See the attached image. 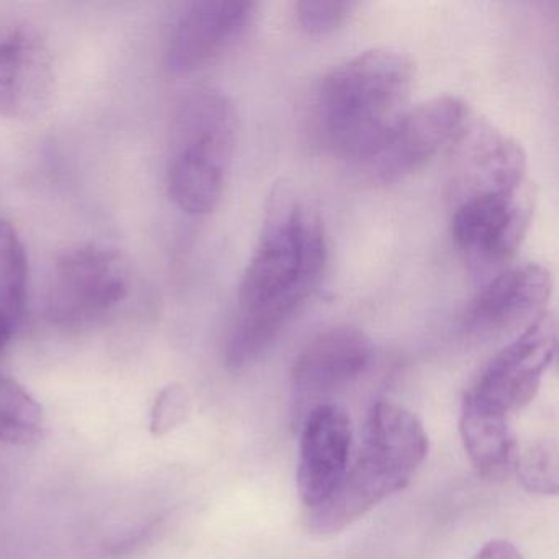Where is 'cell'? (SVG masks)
<instances>
[{
  "mask_svg": "<svg viewBox=\"0 0 559 559\" xmlns=\"http://www.w3.org/2000/svg\"><path fill=\"white\" fill-rule=\"evenodd\" d=\"M326 258L319 211L289 182H276L257 248L238 284V319L225 346L231 371L250 368L271 348L322 283Z\"/></svg>",
  "mask_w": 559,
  "mask_h": 559,
  "instance_id": "cell-1",
  "label": "cell"
},
{
  "mask_svg": "<svg viewBox=\"0 0 559 559\" xmlns=\"http://www.w3.org/2000/svg\"><path fill=\"white\" fill-rule=\"evenodd\" d=\"M414 64L402 51L374 48L325 74L312 100L317 139L329 152L366 162L408 110Z\"/></svg>",
  "mask_w": 559,
  "mask_h": 559,
  "instance_id": "cell-2",
  "label": "cell"
},
{
  "mask_svg": "<svg viewBox=\"0 0 559 559\" xmlns=\"http://www.w3.org/2000/svg\"><path fill=\"white\" fill-rule=\"evenodd\" d=\"M427 454L428 435L415 414L394 402H378L366 417L355 461L332 497L307 510V526L322 535L346 528L405 489Z\"/></svg>",
  "mask_w": 559,
  "mask_h": 559,
  "instance_id": "cell-3",
  "label": "cell"
},
{
  "mask_svg": "<svg viewBox=\"0 0 559 559\" xmlns=\"http://www.w3.org/2000/svg\"><path fill=\"white\" fill-rule=\"evenodd\" d=\"M237 133V109L221 91H194L176 107L169 129L166 182L169 198L181 211L204 215L217 207Z\"/></svg>",
  "mask_w": 559,
  "mask_h": 559,
  "instance_id": "cell-4",
  "label": "cell"
},
{
  "mask_svg": "<svg viewBox=\"0 0 559 559\" xmlns=\"http://www.w3.org/2000/svg\"><path fill=\"white\" fill-rule=\"evenodd\" d=\"M129 290V267L117 251L78 245L55 263L45 309L57 325H86L116 309Z\"/></svg>",
  "mask_w": 559,
  "mask_h": 559,
  "instance_id": "cell-5",
  "label": "cell"
},
{
  "mask_svg": "<svg viewBox=\"0 0 559 559\" xmlns=\"http://www.w3.org/2000/svg\"><path fill=\"white\" fill-rule=\"evenodd\" d=\"M451 205L454 247L477 271L502 266L515 254L532 215L525 188L471 195Z\"/></svg>",
  "mask_w": 559,
  "mask_h": 559,
  "instance_id": "cell-6",
  "label": "cell"
},
{
  "mask_svg": "<svg viewBox=\"0 0 559 559\" xmlns=\"http://www.w3.org/2000/svg\"><path fill=\"white\" fill-rule=\"evenodd\" d=\"M467 120L469 109L460 97H437L408 107L382 145L362 162L369 178L382 185L407 178L454 142Z\"/></svg>",
  "mask_w": 559,
  "mask_h": 559,
  "instance_id": "cell-7",
  "label": "cell"
},
{
  "mask_svg": "<svg viewBox=\"0 0 559 559\" xmlns=\"http://www.w3.org/2000/svg\"><path fill=\"white\" fill-rule=\"evenodd\" d=\"M555 355L556 320L542 312L493 356L466 395L510 417L533 401Z\"/></svg>",
  "mask_w": 559,
  "mask_h": 559,
  "instance_id": "cell-8",
  "label": "cell"
},
{
  "mask_svg": "<svg viewBox=\"0 0 559 559\" xmlns=\"http://www.w3.org/2000/svg\"><path fill=\"white\" fill-rule=\"evenodd\" d=\"M374 358L365 332L349 325L319 333L299 353L290 372V412L296 424L329 395L361 378Z\"/></svg>",
  "mask_w": 559,
  "mask_h": 559,
  "instance_id": "cell-9",
  "label": "cell"
},
{
  "mask_svg": "<svg viewBox=\"0 0 559 559\" xmlns=\"http://www.w3.org/2000/svg\"><path fill=\"white\" fill-rule=\"evenodd\" d=\"M454 143L451 204L471 195L525 188V152L506 133L489 123L467 120Z\"/></svg>",
  "mask_w": 559,
  "mask_h": 559,
  "instance_id": "cell-10",
  "label": "cell"
},
{
  "mask_svg": "<svg viewBox=\"0 0 559 559\" xmlns=\"http://www.w3.org/2000/svg\"><path fill=\"white\" fill-rule=\"evenodd\" d=\"M253 2L201 0L178 15L165 48V68L175 76L201 70L224 53L253 21Z\"/></svg>",
  "mask_w": 559,
  "mask_h": 559,
  "instance_id": "cell-11",
  "label": "cell"
},
{
  "mask_svg": "<svg viewBox=\"0 0 559 559\" xmlns=\"http://www.w3.org/2000/svg\"><path fill=\"white\" fill-rule=\"evenodd\" d=\"M352 440V418L342 405L323 402L302 418L297 489L307 510L325 503L342 483Z\"/></svg>",
  "mask_w": 559,
  "mask_h": 559,
  "instance_id": "cell-12",
  "label": "cell"
},
{
  "mask_svg": "<svg viewBox=\"0 0 559 559\" xmlns=\"http://www.w3.org/2000/svg\"><path fill=\"white\" fill-rule=\"evenodd\" d=\"M549 271L539 264H520L497 274L477 294L466 326L476 335H492L542 313L551 296Z\"/></svg>",
  "mask_w": 559,
  "mask_h": 559,
  "instance_id": "cell-13",
  "label": "cell"
},
{
  "mask_svg": "<svg viewBox=\"0 0 559 559\" xmlns=\"http://www.w3.org/2000/svg\"><path fill=\"white\" fill-rule=\"evenodd\" d=\"M47 48L25 32L0 37V119H31L44 112L53 94Z\"/></svg>",
  "mask_w": 559,
  "mask_h": 559,
  "instance_id": "cell-14",
  "label": "cell"
},
{
  "mask_svg": "<svg viewBox=\"0 0 559 559\" xmlns=\"http://www.w3.org/2000/svg\"><path fill=\"white\" fill-rule=\"evenodd\" d=\"M460 433L464 451L479 476L502 480L515 471L519 450L509 415L484 407L464 395Z\"/></svg>",
  "mask_w": 559,
  "mask_h": 559,
  "instance_id": "cell-15",
  "label": "cell"
},
{
  "mask_svg": "<svg viewBox=\"0 0 559 559\" xmlns=\"http://www.w3.org/2000/svg\"><path fill=\"white\" fill-rule=\"evenodd\" d=\"M28 258L11 222L0 221V309L21 322L27 307Z\"/></svg>",
  "mask_w": 559,
  "mask_h": 559,
  "instance_id": "cell-16",
  "label": "cell"
},
{
  "mask_svg": "<svg viewBox=\"0 0 559 559\" xmlns=\"http://www.w3.org/2000/svg\"><path fill=\"white\" fill-rule=\"evenodd\" d=\"M44 425L40 404L12 378L0 372V441L32 443Z\"/></svg>",
  "mask_w": 559,
  "mask_h": 559,
  "instance_id": "cell-17",
  "label": "cell"
},
{
  "mask_svg": "<svg viewBox=\"0 0 559 559\" xmlns=\"http://www.w3.org/2000/svg\"><path fill=\"white\" fill-rule=\"evenodd\" d=\"M558 448L555 441H538L516 456V474L520 483L530 492H558Z\"/></svg>",
  "mask_w": 559,
  "mask_h": 559,
  "instance_id": "cell-18",
  "label": "cell"
},
{
  "mask_svg": "<svg viewBox=\"0 0 559 559\" xmlns=\"http://www.w3.org/2000/svg\"><path fill=\"white\" fill-rule=\"evenodd\" d=\"M353 9V2H297L296 17L307 34L326 35L345 25Z\"/></svg>",
  "mask_w": 559,
  "mask_h": 559,
  "instance_id": "cell-19",
  "label": "cell"
},
{
  "mask_svg": "<svg viewBox=\"0 0 559 559\" xmlns=\"http://www.w3.org/2000/svg\"><path fill=\"white\" fill-rule=\"evenodd\" d=\"M191 411L188 392L181 385H168L159 392L152 411V433L156 437L169 433V431L185 424Z\"/></svg>",
  "mask_w": 559,
  "mask_h": 559,
  "instance_id": "cell-20",
  "label": "cell"
},
{
  "mask_svg": "<svg viewBox=\"0 0 559 559\" xmlns=\"http://www.w3.org/2000/svg\"><path fill=\"white\" fill-rule=\"evenodd\" d=\"M473 559H523L522 552L506 539H492L486 543Z\"/></svg>",
  "mask_w": 559,
  "mask_h": 559,
  "instance_id": "cell-21",
  "label": "cell"
},
{
  "mask_svg": "<svg viewBox=\"0 0 559 559\" xmlns=\"http://www.w3.org/2000/svg\"><path fill=\"white\" fill-rule=\"evenodd\" d=\"M17 325L19 322L14 317L9 316L8 312L0 309V355H2V353L8 349V346L11 345Z\"/></svg>",
  "mask_w": 559,
  "mask_h": 559,
  "instance_id": "cell-22",
  "label": "cell"
}]
</instances>
